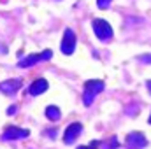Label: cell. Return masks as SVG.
Here are the masks:
<instances>
[{"label":"cell","instance_id":"6da1fadb","mask_svg":"<svg viewBox=\"0 0 151 149\" xmlns=\"http://www.w3.org/2000/svg\"><path fill=\"white\" fill-rule=\"evenodd\" d=\"M104 88H106L104 81H99V79H90V81H86V82H84V90H83V102H84V105L90 107V105L93 104V98H95L99 93H102Z\"/></svg>","mask_w":151,"mask_h":149},{"label":"cell","instance_id":"7a4b0ae2","mask_svg":"<svg viewBox=\"0 0 151 149\" xmlns=\"http://www.w3.org/2000/svg\"><path fill=\"white\" fill-rule=\"evenodd\" d=\"M91 27H93V34L97 35V39H100V40H104V42L113 39V28H111V25H109L106 19L95 18V19L91 21Z\"/></svg>","mask_w":151,"mask_h":149},{"label":"cell","instance_id":"3957f363","mask_svg":"<svg viewBox=\"0 0 151 149\" xmlns=\"http://www.w3.org/2000/svg\"><path fill=\"white\" fill-rule=\"evenodd\" d=\"M51 56H53V53H51L49 49H46V51H42V53H32V54L25 56L23 60H19L18 67H21V69H27V67H34L35 63H39V62H44V60H49Z\"/></svg>","mask_w":151,"mask_h":149},{"label":"cell","instance_id":"277c9868","mask_svg":"<svg viewBox=\"0 0 151 149\" xmlns=\"http://www.w3.org/2000/svg\"><path fill=\"white\" fill-rule=\"evenodd\" d=\"M127 148L128 149H142L148 146V139L144 137L142 132H130L127 135Z\"/></svg>","mask_w":151,"mask_h":149},{"label":"cell","instance_id":"5b68a950","mask_svg":"<svg viewBox=\"0 0 151 149\" xmlns=\"http://www.w3.org/2000/svg\"><path fill=\"white\" fill-rule=\"evenodd\" d=\"M76 34L74 30H70V28H67L65 32H63V39H62V46H60V49H62V53L63 54H72L76 49Z\"/></svg>","mask_w":151,"mask_h":149},{"label":"cell","instance_id":"8992f818","mask_svg":"<svg viewBox=\"0 0 151 149\" xmlns=\"http://www.w3.org/2000/svg\"><path fill=\"white\" fill-rule=\"evenodd\" d=\"M30 135V132L27 128H19V126H7L2 133L4 140H18V139H27Z\"/></svg>","mask_w":151,"mask_h":149},{"label":"cell","instance_id":"52a82bcc","mask_svg":"<svg viewBox=\"0 0 151 149\" xmlns=\"http://www.w3.org/2000/svg\"><path fill=\"white\" fill-rule=\"evenodd\" d=\"M81 132H83V125H81V123H70V125L65 128L63 142H65V144H74L76 139L81 135Z\"/></svg>","mask_w":151,"mask_h":149},{"label":"cell","instance_id":"ba28073f","mask_svg":"<svg viewBox=\"0 0 151 149\" xmlns=\"http://www.w3.org/2000/svg\"><path fill=\"white\" fill-rule=\"evenodd\" d=\"M21 79H7L0 82V91L4 95H16L18 90H21Z\"/></svg>","mask_w":151,"mask_h":149},{"label":"cell","instance_id":"9c48e42d","mask_svg":"<svg viewBox=\"0 0 151 149\" xmlns=\"http://www.w3.org/2000/svg\"><path fill=\"white\" fill-rule=\"evenodd\" d=\"M49 88V84H47V81L46 79H35L32 84H30V88H28V93L30 95H34V97H37V95H42L46 90Z\"/></svg>","mask_w":151,"mask_h":149},{"label":"cell","instance_id":"30bf717a","mask_svg":"<svg viewBox=\"0 0 151 149\" xmlns=\"http://www.w3.org/2000/svg\"><path fill=\"white\" fill-rule=\"evenodd\" d=\"M46 117L51 121H58L62 117V111L56 105H49V107H46Z\"/></svg>","mask_w":151,"mask_h":149},{"label":"cell","instance_id":"8fae6325","mask_svg":"<svg viewBox=\"0 0 151 149\" xmlns=\"http://www.w3.org/2000/svg\"><path fill=\"white\" fill-rule=\"evenodd\" d=\"M111 2H113V0H97V5H99L100 9H107V7L111 5Z\"/></svg>","mask_w":151,"mask_h":149},{"label":"cell","instance_id":"7c38bea8","mask_svg":"<svg viewBox=\"0 0 151 149\" xmlns=\"http://www.w3.org/2000/svg\"><path fill=\"white\" fill-rule=\"evenodd\" d=\"M139 60H142L144 63H151V54H144V56H139Z\"/></svg>","mask_w":151,"mask_h":149},{"label":"cell","instance_id":"4fadbf2b","mask_svg":"<svg viewBox=\"0 0 151 149\" xmlns=\"http://www.w3.org/2000/svg\"><path fill=\"white\" fill-rule=\"evenodd\" d=\"M47 137H51V139H56V130L49 128V130H47Z\"/></svg>","mask_w":151,"mask_h":149},{"label":"cell","instance_id":"5bb4252c","mask_svg":"<svg viewBox=\"0 0 151 149\" xmlns=\"http://www.w3.org/2000/svg\"><path fill=\"white\" fill-rule=\"evenodd\" d=\"M16 111H18V107H16V105H12V107H9V109H7V114H14Z\"/></svg>","mask_w":151,"mask_h":149},{"label":"cell","instance_id":"9a60e30c","mask_svg":"<svg viewBox=\"0 0 151 149\" xmlns=\"http://www.w3.org/2000/svg\"><path fill=\"white\" fill-rule=\"evenodd\" d=\"M77 149H97V148H93V146H79Z\"/></svg>","mask_w":151,"mask_h":149},{"label":"cell","instance_id":"2e32d148","mask_svg":"<svg viewBox=\"0 0 151 149\" xmlns=\"http://www.w3.org/2000/svg\"><path fill=\"white\" fill-rule=\"evenodd\" d=\"M146 86H148V90H150V93H151V81H146Z\"/></svg>","mask_w":151,"mask_h":149},{"label":"cell","instance_id":"e0dca14e","mask_svg":"<svg viewBox=\"0 0 151 149\" xmlns=\"http://www.w3.org/2000/svg\"><path fill=\"white\" fill-rule=\"evenodd\" d=\"M148 121H150V125H151V114H150V119H148Z\"/></svg>","mask_w":151,"mask_h":149}]
</instances>
